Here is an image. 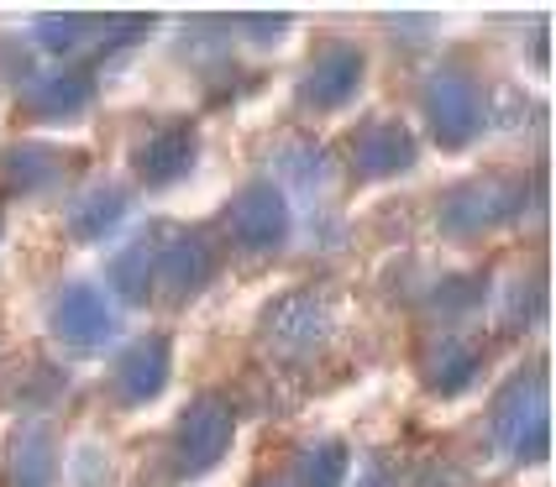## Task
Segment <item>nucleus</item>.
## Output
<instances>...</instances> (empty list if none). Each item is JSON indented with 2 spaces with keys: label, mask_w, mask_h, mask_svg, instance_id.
Here are the masks:
<instances>
[{
  "label": "nucleus",
  "mask_w": 556,
  "mask_h": 487,
  "mask_svg": "<svg viewBox=\"0 0 556 487\" xmlns=\"http://www.w3.org/2000/svg\"><path fill=\"white\" fill-rule=\"evenodd\" d=\"M226 226H231V242L242 246V252H268V246H278L283 231H289V210H283V200H278L274 183L257 179L231 200Z\"/></svg>",
  "instance_id": "nucleus-1"
},
{
  "label": "nucleus",
  "mask_w": 556,
  "mask_h": 487,
  "mask_svg": "<svg viewBox=\"0 0 556 487\" xmlns=\"http://www.w3.org/2000/svg\"><path fill=\"white\" fill-rule=\"evenodd\" d=\"M226 446H231V409L220 398H194L179 425V461L189 472H205L211 461H220Z\"/></svg>",
  "instance_id": "nucleus-2"
},
{
  "label": "nucleus",
  "mask_w": 556,
  "mask_h": 487,
  "mask_svg": "<svg viewBox=\"0 0 556 487\" xmlns=\"http://www.w3.org/2000/svg\"><path fill=\"white\" fill-rule=\"evenodd\" d=\"M426 111H431V126L435 137L446 142V148H457L472 137V126H478V111H483V94L472 79H457V74H446V79H435L431 94H426Z\"/></svg>",
  "instance_id": "nucleus-3"
},
{
  "label": "nucleus",
  "mask_w": 556,
  "mask_h": 487,
  "mask_svg": "<svg viewBox=\"0 0 556 487\" xmlns=\"http://www.w3.org/2000/svg\"><path fill=\"white\" fill-rule=\"evenodd\" d=\"M415 163V137L400 121H368L352 137V168L363 179H383V174H404Z\"/></svg>",
  "instance_id": "nucleus-4"
},
{
  "label": "nucleus",
  "mask_w": 556,
  "mask_h": 487,
  "mask_svg": "<svg viewBox=\"0 0 556 487\" xmlns=\"http://www.w3.org/2000/svg\"><path fill=\"white\" fill-rule=\"evenodd\" d=\"M53 331H59L63 341H74V346H100L105 335L116 331V315H111V305H105L100 289L74 283V289L59 299V309H53Z\"/></svg>",
  "instance_id": "nucleus-5"
},
{
  "label": "nucleus",
  "mask_w": 556,
  "mask_h": 487,
  "mask_svg": "<svg viewBox=\"0 0 556 487\" xmlns=\"http://www.w3.org/2000/svg\"><path fill=\"white\" fill-rule=\"evenodd\" d=\"M357 79H363V53L346 48V42H326L305 68V100H315V105H341L346 94L357 90Z\"/></svg>",
  "instance_id": "nucleus-6"
},
{
  "label": "nucleus",
  "mask_w": 556,
  "mask_h": 487,
  "mask_svg": "<svg viewBox=\"0 0 556 487\" xmlns=\"http://www.w3.org/2000/svg\"><path fill=\"white\" fill-rule=\"evenodd\" d=\"M116 394L126 403H137V398H153L163 383H168V341L163 335H148V341H137V346H126L122 362H116Z\"/></svg>",
  "instance_id": "nucleus-7"
},
{
  "label": "nucleus",
  "mask_w": 556,
  "mask_h": 487,
  "mask_svg": "<svg viewBox=\"0 0 556 487\" xmlns=\"http://www.w3.org/2000/svg\"><path fill=\"white\" fill-rule=\"evenodd\" d=\"M189 163H194V131L189 126H157L137 142V174L148 183L179 179Z\"/></svg>",
  "instance_id": "nucleus-8"
},
{
  "label": "nucleus",
  "mask_w": 556,
  "mask_h": 487,
  "mask_svg": "<svg viewBox=\"0 0 556 487\" xmlns=\"http://www.w3.org/2000/svg\"><path fill=\"white\" fill-rule=\"evenodd\" d=\"M211 268H216V257H211V246L200 242L194 231H189V236H174L168 252H157V283H163L168 294H194V289H205Z\"/></svg>",
  "instance_id": "nucleus-9"
},
{
  "label": "nucleus",
  "mask_w": 556,
  "mask_h": 487,
  "mask_svg": "<svg viewBox=\"0 0 556 487\" xmlns=\"http://www.w3.org/2000/svg\"><path fill=\"white\" fill-rule=\"evenodd\" d=\"M53 466H59V451L42 425H27L11 440V487H53Z\"/></svg>",
  "instance_id": "nucleus-10"
},
{
  "label": "nucleus",
  "mask_w": 556,
  "mask_h": 487,
  "mask_svg": "<svg viewBox=\"0 0 556 487\" xmlns=\"http://www.w3.org/2000/svg\"><path fill=\"white\" fill-rule=\"evenodd\" d=\"M122 215H126V189L105 179V183H90V189L68 205V226H74L79 236H100V231H111Z\"/></svg>",
  "instance_id": "nucleus-11"
},
{
  "label": "nucleus",
  "mask_w": 556,
  "mask_h": 487,
  "mask_svg": "<svg viewBox=\"0 0 556 487\" xmlns=\"http://www.w3.org/2000/svg\"><path fill=\"white\" fill-rule=\"evenodd\" d=\"M498 215H509V189L504 183H467L446 200V226L452 231H472V226H489Z\"/></svg>",
  "instance_id": "nucleus-12"
},
{
  "label": "nucleus",
  "mask_w": 556,
  "mask_h": 487,
  "mask_svg": "<svg viewBox=\"0 0 556 487\" xmlns=\"http://www.w3.org/2000/svg\"><path fill=\"white\" fill-rule=\"evenodd\" d=\"M90 100V79L85 74H48V79H31L22 90V105L31 116H68Z\"/></svg>",
  "instance_id": "nucleus-13"
},
{
  "label": "nucleus",
  "mask_w": 556,
  "mask_h": 487,
  "mask_svg": "<svg viewBox=\"0 0 556 487\" xmlns=\"http://www.w3.org/2000/svg\"><path fill=\"white\" fill-rule=\"evenodd\" d=\"M472 372H478V346H467V341H457V335L435 341L431 351H426V377H431L435 388H446V394L467 388Z\"/></svg>",
  "instance_id": "nucleus-14"
},
{
  "label": "nucleus",
  "mask_w": 556,
  "mask_h": 487,
  "mask_svg": "<svg viewBox=\"0 0 556 487\" xmlns=\"http://www.w3.org/2000/svg\"><path fill=\"white\" fill-rule=\"evenodd\" d=\"M63 163H68V153H59V148H42V142H22V148H11V153H5L0 174L16 183V189H42V183L59 179Z\"/></svg>",
  "instance_id": "nucleus-15"
},
{
  "label": "nucleus",
  "mask_w": 556,
  "mask_h": 487,
  "mask_svg": "<svg viewBox=\"0 0 556 487\" xmlns=\"http://www.w3.org/2000/svg\"><path fill=\"white\" fill-rule=\"evenodd\" d=\"M153 273H157V252L153 246H126L122 257L111 262V289L122 294V299H148V283H153Z\"/></svg>",
  "instance_id": "nucleus-16"
},
{
  "label": "nucleus",
  "mask_w": 556,
  "mask_h": 487,
  "mask_svg": "<svg viewBox=\"0 0 556 487\" xmlns=\"http://www.w3.org/2000/svg\"><path fill=\"white\" fill-rule=\"evenodd\" d=\"M346 477V451L337 440H320L300 457V487H341Z\"/></svg>",
  "instance_id": "nucleus-17"
},
{
  "label": "nucleus",
  "mask_w": 556,
  "mask_h": 487,
  "mask_svg": "<svg viewBox=\"0 0 556 487\" xmlns=\"http://www.w3.org/2000/svg\"><path fill=\"white\" fill-rule=\"evenodd\" d=\"M274 335L283 346H305L309 335H320V309H309V299H294V305L274 320Z\"/></svg>",
  "instance_id": "nucleus-18"
},
{
  "label": "nucleus",
  "mask_w": 556,
  "mask_h": 487,
  "mask_svg": "<svg viewBox=\"0 0 556 487\" xmlns=\"http://www.w3.org/2000/svg\"><path fill=\"white\" fill-rule=\"evenodd\" d=\"M257 487H278V483H257Z\"/></svg>",
  "instance_id": "nucleus-19"
}]
</instances>
